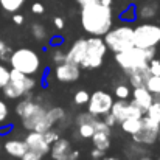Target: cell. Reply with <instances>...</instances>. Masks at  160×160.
I'll return each mask as SVG.
<instances>
[{"label": "cell", "instance_id": "obj_51", "mask_svg": "<svg viewBox=\"0 0 160 160\" xmlns=\"http://www.w3.org/2000/svg\"><path fill=\"white\" fill-rule=\"evenodd\" d=\"M48 160H53V159H48Z\"/></svg>", "mask_w": 160, "mask_h": 160}, {"label": "cell", "instance_id": "obj_46", "mask_svg": "<svg viewBox=\"0 0 160 160\" xmlns=\"http://www.w3.org/2000/svg\"><path fill=\"white\" fill-rule=\"evenodd\" d=\"M101 160H120V159H118V157H112V156H107V157L104 156Z\"/></svg>", "mask_w": 160, "mask_h": 160}, {"label": "cell", "instance_id": "obj_25", "mask_svg": "<svg viewBox=\"0 0 160 160\" xmlns=\"http://www.w3.org/2000/svg\"><path fill=\"white\" fill-rule=\"evenodd\" d=\"M120 20L126 23H132L137 20V5H129L120 12Z\"/></svg>", "mask_w": 160, "mask_h": 160}, {"label": "cell", "instance_id": "obj_14", "mask_svg": "<svg viewBox=\"0 0 160 160\" xmlns=\"http://www.w3.org/2000/svg\"><path fill=\"white\" fill-rule=\"evenodd\" d=\"M160 17V2L145 0L143 3L137 5V20L151 22Z\"/></svg>", "mask_w": 160, "mask_h": 160}, {"label": "cell", "instance_id": "obj_52", "mask_svg": "<svg viewBox=\"0 0 160 160\" xmlns=\"http://www.w3.org/2000/svg\"><path fill=\"white\" fill-rule=\"evenodd\" d=\"M92 160H97V159H92Z\"/></svg>", "mask_w": 160, "mask_h": 160}, {"label": "cell", "instance_id": "obj_41", "mask_svg": "<svg viewBox=\"0 0 160 160\" xmlns=\"http://www.w3.org/2000/svg\"><path fill=\"white\" fill-rule=\"evenodd\" d=\"M53 25H54V28H56V30H62V28L65 27V22H64V19H62V17H59V16H58V17H54L53 19Z\"/></svg>", "mask_w": 160, "mask_h": 160}, {"label": "cell", "instance_id": "obj_12", "mask_svg": "<svg viewBox=\"0 0 160 160\" xmlns=\"http://www.w3.org/2000/svg\"><path fill=\"white\" fill-rule=\"evenodd\" d=\"M79 75H81V67L75 65V64H70V62H65V61L54 65L53 68L54 79L59 81V82H64V84L76 82L79 79Z\"/></svg>", "mask_w": 160, "mask_h": 160}, {"label": "cell", "instance_id": "obj_16", "mask_svg": "<svg viewBox=\"0 0 160 160\" xmlns=\"http://www.w3.org/2000/svg\"><path fill=\"white\" fill-rule=\"evenodd\" d=\"M132 97V103H135L137 106L140 107L143 112H146V109L154 103V98H152V93L146 89V86H142V87H135L134 92L131 93Z\"/></svg>", "mask_w": 160, "mask_h": 160}, {"label": "cell", "instance_id": "obj_19", "mask_svg": "<svg viewBox=\"0 0 160 160\" xmlns=\"http://www.w3.org/2000/svg\"><path fill=\"white\" fill-rule=\"evenodd\" d=\"M129 101L128 100H113V104L110 107V112L113 113V117L117 118V121H118V124L123 121V120H126L128 118V115H129Z\"/></svg>", "mask_w": 160, "mask_h": 160}, {"label": "cell", "instance_id": "obj_10", "mask_svg": "<svg viewBox=\"0 0 160 160\" xmlns=\"http://www.w3.org/2000/svg\"><path fill=\"white\" fill-rule=\"evenodd\" d=\"M113 104V95H110L106 90H95L90 93L87 101V112H90L95 117H103L107 112H110V107Z\"/></svg>", "mask_w": 160, "mask_h": 160}, {"label": "cell", "instance_id": "obj_18", "mask_svg": "<svg viewBox=\"0 0 160 160\" xmlns=\"http://www.w3.org/2000/svg\"><path fill=\"white\" fill-rule=\"evenodd\" d=\"M149 76H151L149 65H148V67H143V68H137V70H134V72H131V73L128 75V78H129V86H131L132 89L146 86V81H148Z\"/></svg>", "mask_w": 160, "mask_h": 160}, {"label": "cell", "instance_id": "obj_40", "mask_svg": "<svg viewBox=\"0 0 160 160\" xmlns=\"http://www.w3.org/2000/svg\"><path fill=\"white\" fill-rule=\"evenodd\" d=\"M90 157L92 159H97V160H101L104 157V151H101V149H98V148L93 146V149L90 151Z\"/></svg>", "mask_w": 160, "mask_h": 160}, {"label": "cell", "instance_id": "obj_1", "mask_svg": "<svg viewBox=\"0 0 160 160\" xmlns=\"http://www.w3.org/2000/svg\"><path fill=\"white\" fill-rule=\"evenodd\" d=\"M16 115L19 117L22 128L27 131L45 132L56 126L48 113V106L44 104L41 98H34L33 92L19 100L16 104Z\"/></svg>", "mask_w": 160, "mask_h": 160}, {"label": "cell", "instance_id": "obj_2", "mask_svg": "<svg viewBox=\"0 0 160 160\" xmlns=\"http://www.w3.org/2000/svg\"><path fill=\"white\" fill-rule=\"evenodd\" d=\"M79 20L84 33L89 36H104L113 27L112 6L103 5L100 0H90L81 5Z\"/></svg>", "mask_w": 160, "mask_h": 160}, {"label": "cell", "instance_id": "obj_9", "mask_svg": "<svg viewBox=\"0 0 160 160\" xmlns=\"http://www.w3.org/2000/svg\"><path fill=\"white\" fill-rule=\"evenodd\" d=\"M159 124L157 121L151 120L149 117H142V128L138 132H135L132 137V142L140 143L143 146H152L159 140Z\"/></svg>", "mask_w": 160, "mask_h": 160}, {"label": "cell", "instance_id": "obj_47", "mask_svg": "<svg viewBox=\"0 0 160 160\" xmlns=\"http://www.w3.org/2000/svg\"><path fill=\"white\" fill-rule=\"evenodd\" d=\"M87 2H90V0H78L79 5H84V3H87Z\"/></svg>", "mask_w": 160, "mask_h": 160}, {"label": "cell", "instance_id": "obj_24", "mask_svg": "<svg viewBox=\"0 0 160 160\" xmlns=\"http://www.w3.org/2000/svg\"><path fill=\"white\" fill-rule=\"evenodd\" d=\"M25 2L27 0H0V8L6 12L14 14L25 5Z\"/></svg>", "mask_w": 160, "mask_h": 160}, {"label": "cell", "instance_id": "obj_44", "mask_svg": "<svg viewBox=\"0 0 160 160\" xmlns=\"http://www.w3.org/2000/svg\"><path fill=\"white\" fill-rule=\"evenodd\" d=\"M152 98H154V103H159L160 104V92L159 93H154V95H152Z\"/></svg>", "mask_w": 160, "mask_h": 160}, {"label": "cell", "instance_id": "obj_4", "mask_svg": "<svg viewBox=\"0 0 160 160\" xmlns=\"http://www.w3.org/2000/svg\"><path fill=\"white\" fill-rule=\"evenodd\" d=\"M8 62H9L11 68H16L30 76H36L42 68V59H41L39 53L28 47H20V48H16L14 52H11Z\"/></svg>", "mask_w": 160, "mask_h": 160}, {"label": "cell", "instance_id": "obj_6", "mask_svg": "<svg viewBox=\"0 0 160 160\" xmlns=\"http://www.w3.org/2000/svg\"><path fill=\"white\" fill-rule=\"evenodd\" d=\"M132 34H134V27H131L129 23L124 22L117 27H112L103 36V41L106 44L107 50H110L113 53H120L134 45Z\"/></svg>", "mask_w": 160, "mask_h": 160}, {"label": "cell", "instance_id": "obj_20", "mask_svg": "<svg viewBox=\"0 0 160 160\" xmlns=\"http://www.w3.org/2000/svg\"><path fill=\"white\" fill-rule=\"evenodd\" d=\"M90 140H92L95 148H98V149L106 152L107 149L110 148V145H112V142H110V131H95Z\"/></svg>", "mask_w": 160, "mask_h": 160}, {"label": "cell", "instance_id": "obj_17", "mask_svg": "<svg viewBox=\"0 0 160 160\" xmlns=\"http://www.w3.org/2000/svg\"><path fill=\"white\" fill-rule=\"evenodd\" d=\"M3 149H5V152H6L9 157L20 159V157L27 152L28 146H27L25 140H20V138H8V140L3 143Z\"/></svg>", "mask_w": 160, "mask_h": 160}, {"label": "cell", "instance_id": "obj_5", "mask_svg": "<svg viewBox=\"0 0 160 160\" xmlns=\"http://www.w3.org/2000/svg\"><path fill=\"white\" fill-rule=\"evenodd\" d=\"M38 86V81L34 76L25 75L16 68L9 70V81L6 82V86L2 89L3 97L6 100H20L25 95L31 93Z\"/></svg>", "mask_w": 160, "mask_h": 160}, {"label": "cell", "instance_id": "obj_27", "mask_svg": "<svg viewBox=\"0 0 160 160\" xmlns=\"http://www.w3.org/2000/svg\"><path fill=\"white\" fill-rule=\"evenodd\" d=\"M126 152H128V156H129L131 159H134V157H140V156L146 154V146L132 142V145H129V148H128Z\"/></svg>", "mask_w": 160, "mask_h": 160}, {"label": "cell", "instance_id": "obj_29", "mask_svg": "<svg viewBox=\"0 0 160 160\" xmlns=\"http://www.w3.org/2000/svg\"><path fill=\"white\" fill-rule=\"evenodd\" d=\"M50 59H52V62H53L54 65H58V64H61V62L65 61V52L61 47H54L53 50L50 52Z\"/></svg>", "mask_w": 160, "mask_h": 160}, {"label": "cell", "instance_id": "obj_37", "mask_svg": "<svg viewBox=\"0 0 160 160\" xmlns=\"http://www.w3.org/2000/svg\"><path fill=\"white\" fill-rule=\"evenodd\" d=\"M149 72H151V75L160 76V59L152 58V59L149 61Z\"/></svg>", "mask_w": 160, "mask_h": 160}, {"label": "cell", "instance_id": "obj_34", "mask_svg": "<svg viewBox=\"0 0 160 160\" xmlns=\"http://www.w3.org/2000/svg\"><path fill=\"white\" fill-rule=\"evenodd\" d=\"M44 137H45V140L52 145L53 142H56V140L61 137V134H59V131H58V129H54V128H53V129L45 131V132H44Z\"/></svg>", "mask_w": 160, "mask_h": 160}, {"label": "cell", "instance_id": "obj_3", "mask_svg": "<svg viewBox=\"0 0 160 160\" xmlns=\"http://www.w3.org/2000/svg\"><path fill=\"white\" fill-rule=\"evenodd\" d=\"M152 58H156V48H138L132 45L124 52L115 53V62L126 75H129L137 68L148 67Z\"/></svg>", "mask_w": 160, "mask_h": 160}, {"label": "cell", "instance_id": "obj_15", "mask_svg": "<svg viewBox=\"0 0 160 160\" xmlns=\"http://www.w3.org/2000/svg\"><path fill=\"white\" fill-rule=\"evenodd\" d=\"M86 42L87 38H79L76 39L70 48L65 52V62L75 64V65H81L82 59H84V53H86Z\"/></svg>", "mask_w": 160, "mask_h": 160}, {"label": "cell", "instance_id": "obj_45", "mask_svg": "<svg viewBox=\"0 0 160 160\" xmlns=\"http://www.w3.org/2000/svg\"><path fill=\"white\" fill-rule=\"evenodd\" d=\"M103 5H106V6H112V3H113V0H100Z\"/></svg>", "mask_w": 160, "mask_h": 160}, {"label": "cell", "instance_id": "obj_49", "mask_svg": "<svg viewBox=\"0 0 160 160\" xmlns=\"http://www.w3.org/2000/svg\"><path fill=\"white\" fill-rule=\"evenodd\" d=\"M0 151H2V143H0Z\"/></svg>", "mask_w": 160, "mask_h": 160}, {"label": "cell", "instance_id": "obj_8", "mask_svg": "<svg viewBox=\"0 0 160 160\" xmlns=\"http://www.w3.org/2000/svg\"><path fill=\"white\" fill-rule=\"evenodd\" d=\"M132 42L138 48H156L160 44V23L142 22L134 27Z\"/></svg>", "mask_w": 160, "mask_h": 160}, {"label": "cell", "instance_id": "obj_21", "mask_svg": "<svg viewBox=\"0 0 160 160\" xmlns=\"http://www.w3.org/2000/svg\"><path fill=\"white\" fill-rule=\"evenodd\" d=\"M121 126V131L128 135H134L135 132L140 131L142 128V118H126L120 123Z\"/></svg>", "mask_w": 160, "mask_h": 160}, {"label": "cell", "instance_id": "obj_35", "mask_svg": "<svg viewBox=\"0 0 160 160\" xmlns=\"http://www.w3.org/2000/svg\"><path fill=\"white\" fill-rule=\"evenodd\" d=\"M20 160H44V156L33 149H27V152L20 157Z\"/></svg>", "mask_w": 160, "mask_h": 160}, {"label": "cell", "instance_id": "obj_30", "mask_svg": "<svg viewBox=\"0 0 160 160\" xmlns=\"http://www.w3.org/2000/svg\"><path fill=\"white\" fill-rule=\"evenodd\" d=\"M89 97H90V93H89L87 90L81 89V90H78V92L73 95V101H75V104H78V106H86L87 101H89Z\"/></svg>", "mask_w": 160, "mask_h": 160}, {"label": "cell", "instance_id": "obj_31", "mask_svg": "<svg viewBox=\"0 0 160 160\" xmlns=\"http://www.w3.org/2000/svg\"><path fill=\"white\" fill-rule=\"evenodd\" d=\"M145 115H146V117H149L151 120H154V121L160 123V104L159 103H152L151 106L146 109Z\"/></svg>", "mask_w": 160, "mask_h": 160}, {"label": "cell", "instance_id": "obj_33", "mask_svg": "<svg viewBox=\"0 0 160 160\" xmlns=\"http://www.w3.org/2000/svg\"><path fill=\"white\" fill-rule=\"evenodd\" d=\"M9 70L11 68H8L3 62H0V90L6 86V82L9 81Z\"/></svg>", "mask_w": 160, "mask_h": 160}, {"label": "cell", "instance_id": "obj_11", "mask_svg": "<svg viewBox=\"0 0 160 160\" xmlns=\"http://www.w3.org/2000/svg\"><path fill=\"white\" fill-rule=\"evenodd\" d=\"M50 157L53 160H78L81 152L79 149L73 148V143L68 138L59 137L50 146Z\"/></svg>", "mask_w": 160, "mask_h": 160}, {"label": "cell", "instance_id": "obj_43", "mask_svg": "<svg viewBox=\"0 0 160 160\" xmlns=\"http://www.w3.org/2000/svg\"><path fill=\"white\" fill-rule=\"evenodd\" d=\"M138 160H154L151 156H148V154H143V156H140L138 157Z\"/></svg>", "mask_w": 160, "mask_h": 160}, {"label": "cell", "instance_id": "obj_42", "mask_svg": "<svg viewBox=\"0 0 160 160\" xmlns=\"http://www.w3.org/2000/svg\"><path fill=\"white\" fill-rule=\"evenodd\" d=\"M12 22H14L16 25H22V23L25 22V17H23L22 14H17V12H14V14H12Z\"/></svg>", "mask_w": 160, "mask_h": 160}, {"label": "cell", "instance_id": "obj_38", "mask_svg": "<svg viewBox=\"0 0 160 160\" xmlns=\"http://www.w3.org/2000/svg\"><path fill=\"white\" fill-rule=\"evenodd\" d=\"M103 121L106 123L110 129H112L115 124H118V121H117V118L113 117V113H112V112H107L106 115H103Z\"/></svg>", "mask_w": 160, "mask_h": 160}, {"label": "cell", "instance_id": "obj_26", "mask_svg": "<svg viewBox=\"0 0 160 160\" xmlns=\"http://www.w3.org/2000/svg\"><path fill=\"white\" fill-rule=\"evenodd\" d=\"M131 93H132L131 86L129 84H124V82L117 84L115 89H113V95L117 97V100H129L131 98Z\"/></svg>", "mask_w": 160, "mask_h": 160}, {"label": "cell", "instance_id": "obj_39", "mask_svg": "<svg viewBox=\"0 0 160 160\" xmlns=\"http://www.w3.org/2000/svg\"><path fill=\"white\" fill-rule=\"evenodd\" d=\"M31 11H33V14H44L45 8H44V5H42V3L36 2V3H33V5H31Z\"/></svg>", "mask_w": 160, "mask_h": 160}, {"label": "cell", "instance_id": "obj_13", "mask_svg": "<svg viewBox=\"0 0 160 160\" xmlns=\"http://www.w3.org/2000/svg\"><path fill=\"white\" fill-rule=\"evenodd\" d=\"M25 143L28 146V149H33L39 154H42L44 157L50 154V143L45 140L44 132H36V131H28V134L25 135Z\"/></svg>", "mask_w": 160, "mask_h": 160}, {"label": "cell", "instance_id": "obj_36", "mask_svg": "<svg viewBox=\"0 0 160 160\" xmlns=\"http://www.w3.org/2000/svg\"><path fill=\"white\" fill-rule=\"evenodd\" d=\"M9 54H11V48L8 47V44L5 41L0 39V59L2 61H8Z\"/></svg>", "mask_w": 160, "mask_h": 160}, {"label": "cell", "instance_id": "obj_7", "mask_svg": "<svg viewBox=\"0 0 160 160\" xmlns=\"http://www.w3.org/2000/svg\"><path fill=\"white\" fill-rule=\"evenodd\" d=\"M107 53V47L101 36H89L86 42V53L84 59L81 62V68L84 70H92V68H100L104 62V56Z\"/></svg>", "mask_w": 160, "mask_h": 160}, {"label": "cell", "instance_id": "obj_28", "mask_svg": "<svg viewBox=\"0 0 160 160\" xmlns=\"http://www.w3.org/2000/svg\"><path fill=\"white\" fill-rule=\"evenodd\" d=\"M146 89L154 95V93H159L160 92V76H156V75H151L146 81Z\"/></svg>", "mask_w": 160, "mask_h": 160}, {"label": "cell", "instance_id": "obj_53", "mask_svg": "<svg viewBox=\"0 0 160 160\" xmlns=\"http://www.w3.org/2000/svg\"><path fill=\"white\" fill-rule=\"evenodd\" d=\"M159 160H160V156H159Z\"/></svg>", "mask_w": 160, "mask_h": 160}, {"label": "cell", "instance_id": "obj_32", "mask_svg": "<svg viewBox=\"0 0 160 160\" xmlns=\"http://www.w3.org/2000/svg\"><path fill=\"white\" fill-rule=\"evenodd\" d=\"M8 118H9V107L5 100L0 98V128L8 124Z\"/></svg>", "mask_w": 160, "mask_h": 160}, {"label": "cell", "instance_id": "obj_23", "mask_svg": "<svg viewBox=\"0 0 160 160\" xmlns=\"http://www.w3.org/2000/svg\"><path fill=\"white\" fill-rule=\"evenodd\" d=\"M30 31H31V36L34 38V41H38V42H44L45 39H48V31H47V28H45L42 23H39V22L31 23Z\"/></svg>", "mask_w": 160, "mask_h": 160}, {"label": "cell", "instance_id": "obj_50", "mask_svg": "<svg viewBox=\"0 0 160 160\" xmlns=\"http://www.w3.org/2000/svg\"><path fill=\"white\" fill-rule=\"evenodd\" d=\"M152 2H160V0H152Z\"/></svg>", "mask_w": 160, "mask_h": 160}, {"label": "cell", "instance_id": "obj_48", "mask_svg": "<svg viewBox=\"0 0 160 160\" xmlns=\"http://www.w3.org/2000/svg\"><path fill=\"white\" fill-rule=\"evenodd\" d=\"M159 140H160V124H159Z\"/></svg>", "mask_w": 160, "mask_h": 160}, {"label": "cell", "instance_id": "obj_22", "mask_svg": "<svg viewBox=\"0 0 160 160\" xmlns=\"http://www.w3.org/2000/svg\"><path fill=\"white\" fill-rule=\"evenodd\" d=\"M98 120V118H97ZM95 121H87V123H81V124H76V129H78V137L82 138V140H89L92 138L93 132H95Z\"/></svg>", "mask_w": 160, "mask_h": 160}]
</instances>
